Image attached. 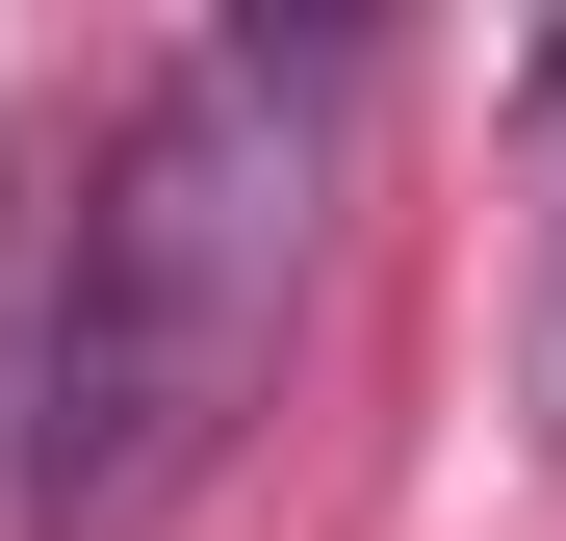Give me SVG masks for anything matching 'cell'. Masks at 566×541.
<instances>
[{
  "instance_id": "cell-2",
  "label": "cell",
  "mask_w": 566,
  "mask_h": 541,
  "mask_svg": "<svg viewBox=\"0 0 566 541\" xmlns=\"http://www.w3.org/2000/svg\"><path fill=\"white\" fill-rule=\"evenodd\" d=\"M515 438L566 465V180H541V284H515Z\"/></svg>"
},
{
  "instance_id": "cell-1",
  "label": "cell",
  "mask_w": 566,
  "mask_h": 541,
  "mask_svg": "<svg viewBox=\"0 0 566 541\" xmlns=\"http://www.w3.org/2000/svg\"><path fill=\"white\" fill-rule=\"evenodd\" d=\"M360 104H387V27H180L104 155H77V232H52V310H27V490L0 541H155L180 490L258 438L283 335H310V258H335V180Z\"/></svg>"
}]
</instances>
